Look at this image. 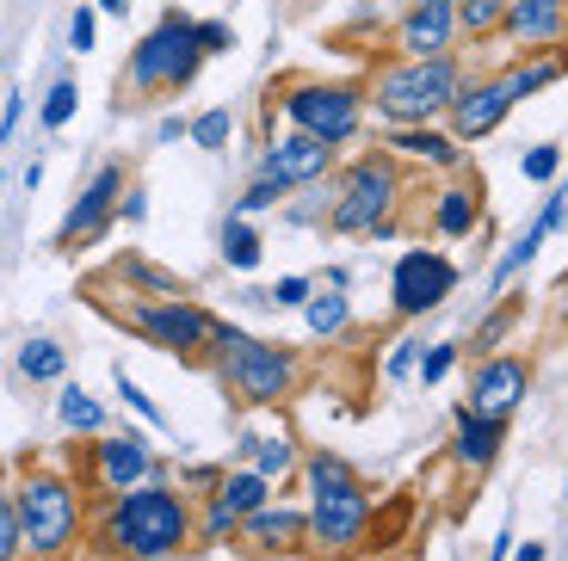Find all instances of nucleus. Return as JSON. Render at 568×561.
<instances>
[{"mask_svg":"<svg viewBox=\"0 0 568 561\" xmlns=\"http://www.w3.org/2000/svg\"><path fill=\"white\" fill-rule=\"evenodd\" d=\"M93 43H100V7L87 0V7H74V19H69V50L74 57H93Z\"/></svg>","mask_w":568,"mask_h":561,"instance_id":"obj_43","label":"nucleus"},{"mask_svg":"<svg viewBox=\"0 0 568 561\" xmlns=\"http://www.w3.org/2000/svg\"><path fill=\"white\" fill-rule=\"evenodd\" d=\"M26 124H31V99L19 93V86H7V93H0V149L26 136Z\"/></svg>","mask_w":568,"mask_h":561,"instance_id":"obj_40","label":"nucleus"},{"mask_svg":"<svg viewBox=\"0 0 568 561\" xmlns=\"http://www.w3.org/2000/svg\"><path fill=\"white\" fill-rule=\"evenodd\" d=\"M192 493L168 481H142L130 493H105L87 512V549L100 561H173L192 549Z\"/></svg>","mask_w":568,"mask_h":561,"instance_id":"obj_1","label":"nucleus"},{"mask_svg":"<svg viewBox=\"0 0 568 561\" xmlns=\"http://www.w3.org/2000/svg\"><path fill=\"white\" fill-rule=\"evenodd\" d=\"M74 112H81V86H74V74H57V81L43 86V99H38L43 136H50V130H62V124H74Z\"/></svg>","mask_w":568,"mask_h":561,"instance_id":"obj_32","label":"nucleus"},{"mask_svg":"<svg viewBox=\"0 0 568 561\" xmlns=\"http://www.w3.org/2000/svg\"><path fill=\"white\" fill-rule=\"evenodd\" d=\"M216 259H223V272H235V278H247V272L266 266V235H260L254 216L229 211L223 223H216Z\"/></svg>","mask_w":568,"mask_h":561,"instance_id":"obj_21","label":"nucleus"},{"mask_svg":"<svg viewBox=\"0 0 568 561\" xmlns=\"http://www.w3.org/2000/svg\"><path fill=\"white\" fill-rule=\"evenodd\" d=\"M57 426L81 445V438H93V432L112 426V407H105L93 389H81V382H57Z\"/></svg>","mask_w":568,"mask_h":561,"instance_id":"obj_23","label":"nucleus"},{"mask_svg":"<svg viewBox=\"0 0 568 561\" xmlns=\"http://www.w3.org/2000/svg\"><path fill=\"white\" fill-rule=\"evenodd\" d=\"M513 105H519V99H513V86H507V74H500V69L495 74H469L464 93H457L452 112H445V130H452L464 149H469V142H488L513 118Z\"/></svg>","mask_w":568,"mask_h":561,"instance_id":"obj_15","label":"nucleus"},{"mask_svg":"<svg viewBox=\"0 0 568 561\" xmlns=\"http://www.w3.org/2000/svg\"><path fill=\"white\" fill-rule=\"evenodd\" d=\"M433 228H439L445 241H469L483 228V192H476V185H445V192L433 197Z\"/></svg>","mask_w":568,"mask_h":561,"instance_id":"obj_24","label":"nucleus"},{"mask_svg":"<svg viewBox=\"0 0 568 561\" xmlns=\"http://www.w3.org/2000/svg\"><path fill=\"white\" fill-rule=\"evenodd\" d=\"M327 204H334V173L315 180V185H297V192L278 204V216H284V228H322L327 223Z\"/></svg>","mask_w":568,"mask_h":561,"instance_id":"obj_30","label":"nucleus"},{"mask_svg":"<svg viewBox=\"0 0 568 561\" xmlns=\"http://www.w3.org/2000/svg\"><path fill=\"white\" fill-rule=\"evenodd\" d=\"M7 86H13V81H7V57H0V93H7Z\"/></svg>","mask_w":568,"mask_h":561,"instance_id":"obj_53","label":"nucleus"},{"mask_svg":"<svg viewBox=\"0 0 568 561\" xmlns=\"http://www.w3.org/2000/svg\"><path fill=\"white\" fill-rule=\"evenodd\" d=\"M513 86V99H531L544 93V86H556L568 74V43H556V50H519V62L513 69H500Z\"/></svg>","mask_w":568,"mask_h":561,"instance_id":"obj_25","label":"nucleus"},{"mask_svg":"<svg viewBox=\"0 0 568 561\" xmlns=\"http://www.w3.org/2000/svg\"><path fill=\"white\" fill-rule=\"evenodd\" d=\"M223 481V463H192V469H173V488L192 493V500H204V493Z\"/></svg>","mask_w":568,"mask_h":561,"instance_id":"obj_45","label":"nucleus"},{"mask_svg":"<svg viewBox=\"0 0 568 561\" xmlns=\"http://www.w3.org/2000/svg\"><path fill=\"white\" fill-rule=\"evenodd\" d=\"M247 463H254L260 476L272 481V488H278V481H291V476H297V463H303V445H297L291 432H278V438H266V432H260V445L247 450Z\"/></svg>","mask_w":568,"mask_h":561,"instance_id":"obj_31","label":"nucleus"},{"mask_svg":"<svg viewBox=\"0 0 568 561\" xmlns=\"http://www.w3.org/2000/svg\"><path fill=\"white\" fill-rule=\"evenodd\" d=\"M519 315H526V303H519V296H500L495 309L483 315V327H476V351H495L500 339H507L513 327H519Z\"/></svg>","mask_w":568,"mask_h":561,"instance_id":"obj_36","label":"nucleus"},{"mask_svg":"<svg viewBox=\"0 0 568 561\" xmlns=\"http://www.w3.org/2000/svg\"><path fill=\"white\" fill-rule=\"evenodd\" d=\"M384 149L396 161H420L433 173H464V142L445 124H384Z\"/></svg>","mask_w":568,"mask_h":561,"instance_id":"obj_18","label":"nucleus"},{"mask_svg":"<svg viewBox=\"0 0 568 561\" xmlns=\"http://www.w3.org/2000/svg\"><path fill=\"white\" fill-rule=\"evenodd\" d=\"M500 38L513 50H556V43H568V0H507Z\"/></svg>","mask_w":568,"mask_h":561,"instance_id":"obj_19","label":"nucleus"},{"mask_svg":"<svg viewBox=\"0 0 568 561\" xmlns=\"http://www.w3.org/2000/svg\"><path fill=\"white\" fill-rule=\"evenodd\" d=\"M93 7H100V19H124L130 13V0H93Z\"/></svg>","mask_w":568,"mask_h":561,"instance_id":"obj_52","label":"nucleus"},{"mask_svg":"<svg viewBox=\"0 0 568 561\" xmlns=\"http://www.w3.org/2000/svg\"><path fill=\"white\" fill-rule=\"evenodd\" d=\"M297 476H303V488H310V506H303L310 549L322 561L353 555L371 537V524H377V506H371V488L358 481V469L346 463V457H334V450H303Z\"/></svg>","mask_w":568,"mask_h":561,"instance_id":"obj_3","label":"nucleus"},{"mask_svg":"<svg viewBox=\"0 0 568 561\" xmlns=\"http://www.w3.org/2000/svg\"><path fill=\"white\" fill-rule=\"evenodd\" d=\"M199 43H204V57H229L235 50V26L229 19H199Z\"/></svg>","mask_w":568,"mask_h":561,"instance_id":"obj_47","label":"nucleus"},{"mask_svg":"<svg viewBox=\"0 0 568 561\" xmlns=\"http://www.w3.org/2000/svg\"><path fill=\"white\" fill-rule=\"evenodd\" d=\"M334 161H341V149H327V142L303 136V130H278V136L260 149L254 161V180H272L284 197L297 192V185H315L334 173Z\"/></svg>","mask_w":568,"mask_h":561,"instance_id":"obj_14","label":"nucleus"},{"mask_svg":"<svg viewBox=\"0 0 568 561\" xmlns=\"http://www.w3.org/2000/svg\"><path fill=\"white\" fill-rule=\"evenodd\" d=\"M272 118L284 130L327 142V149H353L365 136V86L358 81H327V74H291L272 93Z\"/></svg>","mask_w":568,"mask_h":561,"instance_id":"obj_7","label":"nucleus"},{"mask_svg":"<svg viewBox=\"0 0 568 561\" xmlns=\"http://www.w3.org/2000/svg\"><path fill=\"white\" fill-rule=\"evenodd\" d=\"M284 204V192L272 180H254V173H247V185H242V197H235V204H229V211H242V216H266V211H278Z\"/></svg>","mask_w":568,"mask_h":561,"instance_id":"obj_42","label":"nucleus"},{"mask_svg":"<svg viewBox=\"0 0 568 561\" xmlns=\"http://www.w3.org/2000/svg\"><path fill=\"white\" fill-rule=\"evenodd\" d=\"M500 19H507V0H457V31L469 43L500 38Z\"/></svg>","mask_w":568,"mask_h":561,"instance_id":"obj_34","label":"nucleus"},{"mask_svg":"<svg viewBox=\"0 0 568 561\" xmlns=\"http://www.w3.org/2000/svg\"><path fill=\"white\" fill-rule=\"evenodd\" d=\"M303 327H310V339H341L346 327H353V303H346V290H327V284H315L310 303H303Z\"/></svg>","mask_w":568,"mask_h":561,"instance_id":"obj_27","label":"nucleus"},{"mask_svg":"<svg viewBox=\"0 0 568 561\" xmlns=\"http://www.w3.org/2000/svg\"><path fill=\"white\" fill-rule=\"evenodd\" d=\"M519 173H526L531 185H556V173H562V149H556V142L526 149V155H519Z\"/></svg>","mask_w":568,"mask_h":561,"instance_id":"obj_41","label":"nucleus"},{"mask_svg":"<svg viewBox=\"0 0 568 561\" xmlns=\"http://www.w3.org/2000/svg\"><path fill=\"white\" fill-rule=\"evenodd\" d=\"M204 43H199V19L185 7H168L155 26L130 43L124 57V99H173L204 74Z\"/></svg>","mask_w":568,"mask_h":561,"instance_id":"obj_6","label":"nucleus"},{"mask_svg":"<svg viewBox=\"0 0 568 561\" xmlns=\"http://www.w3.org/2000/svg\"><path fill=\"white\" fill-rule=\"evenodd\" d=\"M216 493H223V500H229V506H235V512L247 519V512H254V506H266L278 488H272V481L260 476L254 463H223V481H216Z\"/></svg>","mask_w":568,"mask_h":561,"instance_id":"obj_29","label":"nucleus"},{"mask_svg":"<svg viewBox=\"0 0 568 561\" xmlns=\"http://www.w3.org/2000/svg\"><path fill=\"white\" fill-rule=\"evenodd\" d=\"M0 180H7V167H0Z\"/></svg>","mask_w":568,"mask_h":561,"instance_id":"obj_55","label":"nucleus"},{"mask_svg":"<svg viewBox=\"0 0 568 561\" xmlns=\"http://www.w3.org/2000/svg\"><path fill=\"white\" fill-rule=\"evenodd\" d=\"M149 211H155L149 185H142V180H124V192H118V211H112V228H142V223H149Z\"/></svg>","mask_w":568,"mask_h":561,"instance_id":"obj_38","label":"nucleus"},{"mask_svg":"<svg viewBox=\"0 0 568 561\" xmlns=\"http://www.w3.org/2000/svg\"><path fill=\"white\" fill-rule=\"evenodd\" d=\"M185 142L204 149V155H223L229 142H235V112H229V105H204V112L192 118V130H185Z\"/></svg>","mask_w":568,"mask_h":561,"instance_id":"obj_33","label":"nucleus"},{"mask_svg":"<svg viewBox=\"0 0 568 561\" xmlns=\"http://www.w3.org/2000/svg\"><path fill=\"white\" fill-rule=\"evenodd\" d=\"M112 278H118V290H130V296H185V284L173 278L168 266L142 259V253H124V259L112 266Z\"/></svg>","mask_w":568,"mask_h":561,"instance_id":"obj_28","label":"nucleus"},{"mask_svg":"<svg viewBox=\"0 0 568 561\" xmlns=\"http://www.w3.org/2000/svg\"><path fill=\"white\" fill-rule=\"evenodd\" d=\"M118 327L136 334V339H149V346H161L168 358H180V365H204V346H211L216 315L204 309V303H192V296H130L124 290Z\"/></svg>","mask_w":568,"mask_h":561,"instance_id":"obj_8","label":"nucleus"},{"mask_svg":"<svg viewBox=\"0 0 568 561\" xmlns=\"http://www.w3.org/2000/svg\"><path fill=\"white\" fill-rule=\"evenodd\" d=\"M124 180H130L124 161H105V167L93 173L81 192H74V204H69V216L57 223L50 247H57V253H81V247H93L100 235H112V211H118V192H124Z\"/></svg>","mask_w":568,"mask_h":561,"instance_id":"obj_12","label":"nucleus"},{"mask_svg":"<svg viewBox=\"0 0 568 561\" xmlns=\"http://www.w3.org/2000/svg\"><path fill=\"white\" fill-rule=\"evenodd\" d=\"M74 476H81L87 500H105V493H130V488H142V481H168L173 469L142 432H112V426H105V432L81 438Z\"/></svg>","mask_w":568,"mask_h":561,"instance_id":"obj_10","label":"nucleus"},{"mask_svg":"<svg viewBox=\"0 0 568 561\" xmlns=\"http://www.w3.org/2000/svg\"><path fill=\"white\" fill-rule=\"evenodd\" d=\"M500 445H507V420H495V414H476L469 401L452 414V463H457V469H469V476L495 469Z\"/></svg>","mask_w":568,"mask_h":561,"instance_id":"obj_20","label":"nucleus"},{"mask_svg":"<svg viewBox=\"0 0 568 561\" xmlns=\"http://www.w3.org/2000/svg\"><path fill=\"white\" fill-rule=\"evenodd\" d=\"M322 284H327V290H353V266H327Z\"/></svg>","mask_w":568,"mask_h":561,"instance_id":"obj_49","label":"nucleus"},{"mask_svg":"<svg viewBox=\"0 0 568 561\" xmlns=\"http://www.w3.org/2000/svg\"><path fill=\"white\" fill-rule=\"evenodd\" d=\"M531 395V365L513 358V351H483V365L469 370V407L476 414H495V420H513Z\"/></svg>","mask_w":568,"mask_h":561,"instance_id":"obj_16","label":"nucleus"},{"mask_svg":"<svg viewBox=\"0 0 568 561\" xmlns=\"http://www.w3.org/2000/svg\"><path fill=\"white\" fill-rule=\"evenodd\" d=\"M0 561H26V543H19V512H13V481L0 469Z\"/></svg>","mask_w":568,"mask_h":561,"instance_id":"obj_39","label":"nucleus"},{"mask_svg":"<svg viewBox=\"0 0 568 561\" xmlns=\"http://www.w3.org/2000/svg\"><path fill=\"white\" fill-rule=\"evenodd\" d=\"M513 561H550V543H513Z\"/></svg>","mask_w":568,"mask_h":561,"instance_id":"obj_50","label":"nucleus"},{"mask_svg":"<svg viewBox=\"0 0 568 561\" xmlns=\"http://www.w3.org/2000/svg\"><path fill=\"white\" fill-rule=\"evenodd\" d=\"M13 481V512H19V543L26 561H74L87 549V500L81 476H74L69 457H26V463L7 469Z\"/></svg>","mask_w":568,"mask_h":561,"instance_id":"obj_2","label":"nucleus"},{"mask_svg":"<svg viewBox=\"0 0 568 561\" xmlns=\"http://www.w3.org/2000/svg\"><path fill=\"white\" fill-rule=\"evenodd\" d=\"M310 290H315L310 272H284V278L272 284V309H303V303H310Z\"/></svg>","mask_w":568,"mask_h":561,"instance_id":"obj_44","label":"nucleus"},{"mask_svg":"<svg viewBox=\"0 0 568 561\" xmlns=\"http://www.w3.org/2000/svg\"><path fill=\"white\" fill-rule=\"evenodd\" d=\"M562 315H568V278H562Z\"/></svg>","mask_w":568,"mask_h":561,"instance_id":"obj_54","label":"nucleus"},{"mask_svg":"<svg viewBox=\"0 0 568 561\" xmlns=\"http://www.w3.org/2000/svg\"><path fill=\"white\" fill-rule=\"evenodd\" d=\"M185 130H192V118L168 112V118H155V130H149V142H155V149H180V142H185Z\"/></svg>","mask_w":568,"mask_h":561,"instance_id":"obj_48","label":"nucleus"},{"mask_svg":"<svg viewBox=\"0 0 568 561\" xmlns=\"http://www.w3.org/2000/svg\"><path fill=\"white\" fill-rule=\"evenodd\" d=\"M414 365H420V339H396V346H389V358H384V377L389 382H408Z\"/></svg>","mask_w":568,"mask_h":561,"instance_id":"obj_46","label":"nucleus"},{"mask_svg":"<svg viewBox=\"0 0 568 561\" xmlns=\"http://www.w3.org/2000/svg\"><path fill=\"white\" fill-rule=\"evenodd\" d=\"M469 69L457 57H396L384 69H371L365 81V112L384 124H439L452 112V99L464 93Z\"/></svg>","mask_w":568,"mask_h":561,"instance_id":"obj_5","label":"nucleus"},{"mask_svg":"<svg viewBox=\"0 0 568 561\" xmlns=\"http://www.w3.org/2000/svg\"><path fill=\"white\" fill-rule=\"evenodd\" d=\"M13 370L31 389H57V382H69V346H62L57 334H31V339H19Z\"/></svg>","mask_w":568,"mask_h":561,"instance_id":"obj_22","label":"nucleus"},{"mask_svg":"<svg viewBox=\"0 0 568 561\" xmlns=\"http://www.w3.org/2000/svg\"><path fill=\"white\" fill-rule=\"evenodd\" d=\"M112 389H118V401H124L142 426H155V432H168V414H161V401H155L149 389H142V382L130 377V370H112Z\"/></svg>","mask_w":568,"mask_h":561,"instance_id":"obj_35","label":"nucleus"},{"mask_svg":"<svg viewBox=\"0 0 568 561\" xmlns=\"http://www.w3.org/2000/svg\"><path fill=\"white\" fill-rule=\"evenodd\" d=\"M204 365L216 370V382L229 389L235 407H278L284 395L297 389V377H303V358L291 346L247 334L242 322H223V315H216V327H211Z\"/></svg>","mask_w":568,"mask_h":561,"instance_id":"obj_4","label":"nucleus"},{"mask_svg":"<svg viewBox=\"0 0 568 561\" xmlns=\"http://www.w3.org/2000/svg\"><path fill=\"white\" fill-rule=\"evenodd\" d=\"M402 204V167L389 149H371V155L346 161L341 173H334V204H327V223L334 235H365L371 223H384V216H396Z\"/></svg>","mask_w":568,"mask_h":561,"instance_id":"obj_9","label":"nucleus"},{"mask_svg":"<svg viewBox=\"0 0 568 561\" xmlns=\"http://www.w3.org/2000/svg\"><path fill=\"white\" fill-rule=\"evenodd\" d=\"M457 284H464V272H457L439 247H408L396 266H389V309H396V322H420V315L452 303Z\"/></svg>","mask_w":568,"mask_h":561,"instance_id":"obj_11","label":"nucleus"},{"mask_svg":"<svg viewBox=\"0 0 568 561\" xmlns=\"http://www.w3.org/2000/svg\"><path fill=\"white\" fill-rule=\"evenodd\" d=\"M457 358H464V346H457V339H439V346H420V365H414V377H420L426 389H439V382L457 370Z\"/></svg>","mask_w":568,"mask_h":561,"instance_id":"obj_37","label":"nucleus"},{"mask_svg":"<svg viewBox=\"0 0 568 561\" xmlns=\"http://www.w3.org/2000/svg\"><path fill=\"white\" fill-rule=\"evenodd\" d=\"M389 43H396V57H457V43H464L457 0H414L408 13L396 19Z\"/></svg>","mask_w":568,"mask_h":561,"instance_id":"obj_17","label":"nucleus"},{"mask_svg":"<svg viewBox=\"0 0 568 561\" xmlns=\"http://www.w3.org/2000/svg\"><path fill=\"white\" fill-rule=\"evenodd\" d=\"M544 241H550V228H544L538 216H531V223H526V235L513 241V247H507V253H500V259H495V272H488V296H507L513 284H519V272H526L531 259H538V253H544Z\"/></svg>","mask_w":568,"mask_h":561,"instance_id":"obj_26","label":"nucleus"},{"mask_svg":"<svg viewBox=\"0 0 568 561\" xmlns=\"http://www.w3.org/2000/svg\"><path fill=\"white\" fill-rule=\"evenodd\" d=\"M242 303H247V309H272V290H260V284H242Z\"/></svg>","mask_w":568,"mask_h":561,"instance_id":"obj_51","label":"nucleus"},{"mask_svg":"<svg viewBox=\"0 0 568 561\" xmlns=\"http://www.w3.org/2000/svg\"><path fill=\"white\" fill-rule=\"evenodd\" d=\"M229 549L247 561H291L310 549V519H303V506L278 500L272 493L266 506H254L242 524H235V537H229Z\"/></svg>","mask_w":568,"mask_h":561,"instance_id":"obj_13","label":"nucleus"}]
</instances>
